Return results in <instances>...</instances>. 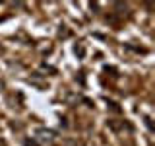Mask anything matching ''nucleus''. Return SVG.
<instances>
[{"label":"nucleus","instance_id":"1","mask_svg":"<svg viewBox=\"0 0 155 146\" xmlns=\"http://www.w3.org/2000/svg\"><path fill=\"white\" fill-rule=\"evenodd\" d=\"M35 134H37V138L41 140V142H52V140H54V133L48 130V129H39Z\"/></svg>","mask_w":155,"mask_h":146},{"label":"nucleus","instance_id":"2","mask_svg":"<svg viewBox=\"0 0 155 146\" xmlns=\"http://www.w3.org/2000/svg\"><path fill=\"white\" fill-rule=\"evenodd\" d=\"M4 88H6V82H4L2 78H0V94H2V92H4Z\"/></svg>","mask_w":155,"mask_h":146},{"label":"nucleus","instance_id":"3","mask_svg":"<svg viewBox=\"0 0 155 146\" xmlns=\"http://www.w3.org/2000/svg\"><path fill=\"white\" fill-rule=\"evenodd\" d=\"M2 53H4V47H2V45H0V55H2Z\"/></svg>","mask_w":155,"mask_h":146}]
</instances>
